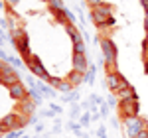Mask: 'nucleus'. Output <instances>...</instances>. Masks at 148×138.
I'll list each match as a JSON object with an SVG mask.
<instances>
[{"label":"nucleus","instance_id":"nucleus-1","mask_svg":"<svg viewBox=\"0 0 148 138\" xmlns=\"http://www.w3.org/2000/svg\"><path fill=\"white\" fill-rule=\"evenodd\" d=\"M91 22L95 24L99 30L114 26L116 20H114V16H113V6H111L109 2H103L99 6L91 8Z\"/></svg>","mask_w":148,"mask_h":138},{"label":"nucleus","instance_id":"nucleus-2","mask_svg":"<svg viewBox=\"0 0 148 138\" xmlns=\"http://www.w3.org/2000/svg\"><path fill=\"white\" fill-rule=\"evenodd\" d=\"M99 47H101L103 63H105L107 73H113V71H116V55H119L116 44H114L111 38H103L101 44H99Z\"/></svg>","mask_w":148,"mask_h":138},{"label":"nucleus","instance_id":"nucleus-3","mask_svg":"<svg viewBox=\"0 0 148 138\" xmlns=\"http://www.w3.org/2000/svg\"><path fill=\"white\" fill-rule=\"evenodd\" d=\"M10 40H12L14 47L18 49V53H20V57H22L24 61H28V59L34 55V53H32V49H30V38H28V34H26V30H24V28H20L18 32L10 34Z\"/></svg>","mask_w":148,"mask_h":138},{"label":"nucleus","instance_id":"nucleus-4","mask_svg":"<svg viewBox=\"0 0 148 138\" xmlns=\"http://www.w3.org/2000/svg\"><path fill=\"white\" fill-rule=\"evenodd\" d=\"M121 122H123L126 138H134V136H138L142 130L148 128V122L142 116H126V118H121Z\"/></svg>","mask_w":148,"mask_h":138},{"label":"nucleus","instance_id":"nucleus-5","mask_svg":"<svg viewBox=\"0 0 148 138\" xmlns=\"http://www.w3.org/2000/svg\"><path fill=\"white\" fill-rule=\"evenodd\" d=\"M20 81H22V77H20V73L14 69L12 63H6V61L0 63V85H2V87L10 89L12 85H16V83H20Z\"/></svg>","mask_w":148,"mask_h":138},{"label":"nucleus","instance_id":"nucleus-6","mask_svg":"<svg viewBox=\"0 0 148 138\" xmlns=\"http://www.w3.org/2000/svg\"><path fill=\"white\" fill-rule=\"evenodd\" d=\"M105 81H107V89L113 93V95H116L119 91H123V89H126V87H130V83L126 81V77L121 75L119 71L107 73V75H105Z\"/></svg>","mask_w":148,"mask_h":138},{"label":"nucleus","instance_id":"nucleus-7","mask_svg":"<svg viewBox=\"0 0 148 138\" xmlns=\"http://www.w3.org/2000/svg\"><path fill=\"white\" fill-rule=\"evenodd\" d=\"M26 67H28V71L34 75V77H38V79H44L47 81L49 79V73H47L46 65L42 63V59L38 57V55H32V57L26 61Z\"/></svg>","mask_w":148,"mask_h":138},{"label":"nucleus","instance_id":"nucleus-8","mask_svg":"<svg viewBox=\"0 0 148 138\" xmlns=\"http://www.w3.org/2000/svg\"><path fill=\"white\" fill-rule=\"evenodd\" d=\"M119 116L121 118H126V116H140V103L138 99L134 101H119Z\"/></svg>","mask_w":148,"mask_h":138},{"label":"nucleus","instance_id":"nucleus-9","mask_svg":"<svg viewBox=\"0 0 148 138\" xmlns=\"http://www.w3.org/2000/svg\"><path fill=\"white\" fill-rule=\"evenodd\" d=\"M8 93H10V97L16 101V103H20V101H24V99H30L28 97V89H26V85H24V81H20V83H16V85H12L10 89H8Z\"/></svg>","mask_w":148,"mask_h":138},{"label":"nucleus","instance_id":"nucleus-10","mask_svg":"<svg viewBox=\"0 0 148 138\" xmlns=\"http://www.w3.org/2000/svg\"><path fill=\"white\" fill-rule=\"evenodd\" d=\"M0 120H2L4 126L8 128V132H10V130H18V128H22V124H20V113H16V111H14V113H8V115H4Z\"/></svg>","mask_w":148,"mask_h":138},{"label":"nucleus","instance_id":"nucleus-11","mask_svg":"<svg viewBox=\"0 0 148 138\" xmlns=\"http://www.w3.org/2000/svg\"><path fill=\"white\" fill-rule=\"evenodd\" d=\"M65 32H67V36H69V40H71L73 46H77V44H81V42H85V32L77 30L75 24L67 22V24H65Z\"/></svg>","mask_w":148,"mask_h":138},{"label":"nucleus","instance_id":"nucleus-12","mask_svg":"<svg viewBox=\"0 0 148 138\" xmlns=\"http://www.w3.org/2000/svg\"><path fill=\"white\" fill-rule=\"evenodd\" d=\"M71 65L75 71H81V73H87V69H89V61L85 57V53H75L73 51V55H71Z\"/></svg>","mask_w":148,"mask_h":138},{"label":"nucleus","instance_id":"nucleus-13","mask_svg":"<svg viewBox=\"0 0 148 138\" xmlns=\"http://www.w3.org/2000/svg\"><path fill=\"white\" fill-rule=\"evenodd\" d=\"M36 107L38 105L32 101V99H24V101H20V103L16 105V113H20V115H26V116H34V113H36Z\"/></svg>","mask_w":148,"mask_h":138},{"label":"nucleus","instance_id":"nucleus-14","mask_svg":"<svg viewBox=\"0 0 148 138\" xmlns=\"http://www.w3.org/2000/svg\"><path fill=\"white\" fill-rule=\"evenodd\" d=\"M65 79L73 85V87H79V85H83L85 83V73H81V71H75V69H71L67 73V77Z\"/></svg>","mask_w":148,"mask_h":138},{"label":"nucleus","instance_id":"nucleus-15","mask_svg":"<svg viewBox=\"0 0 148 138\" xmlns=\"http://www.w3.org/2000/svg\"><path fill=\"white\" fill-rule=\"evenodd\" d=\"M116 97H119V101H134V99H138L134 87H126V89H123V91H119Z\"/></svg>","mask_w":148,"mask_h":138},{"label":"nucleus","instance_id":"nucleus-16","mask_svg":"<svg viewBox=\"0 0 148 138\" xmlns=\"http://www.w3.org/2000/svg\"><path fill=\"white\" fill-rule=\"evenodd\" d=\"M47 10L53 14V12L67 10V6H65V2H63V0H47Z\"/></svg>","mask_w":148,"mask_h":138},{"label":"nucleus","instance_id":"nucleus-17","mask_svg":"<svg viewBox=\"0 0 148 138\" xmlns=\"http://www.w3.org/2000/svg\"><path fill=\"white\" fill-rule=\"evenodd\" d=\"M56 91H61L63 95H67V93L75 91V87H73V85H71L67 79H59V83L56 85Z\"/></svg>","mask_w":148,"mask_h":138},{"label":"nucleus","instance_id":"nucleus-18","mask_svg":"<svg viewBox=\"0 0 148 138\" xmlns=\"http://www.w3.org/2000/svg\"><path fill=\"white\" fill-rule=\"evenodd\" d=\"M28 97H30V99H32V101H34V103L38 105V107H40V105L44 103V93L40 91L38 87H34V89H30V93H28Z\"/></svg>","mask_w":148,"mask_h":138},{"label":"nucleus","instance_id":"nucleus-19","mask_svg":"<svg viewBox=\"0 0 148 138\" xmlns=\"http://www.w3.org/2000/svg\"><path fill=\"white\" fill-rule=\"evenodd\" d=\"M40 91L44 93V97H56V89L51 87V85H47V83H42V81H38V85H36Z\"/></svg>","mask_w":148,"mask_h":138},{"label":"nucleus","instance_id":"nucleus-20","mask_svg":"<svg viewBox=\"0 0 148 138\" xmlns=\"http://www.w3.org/2000/svg\"><path fill=\"white\" fill-rule=\"evenodd\" d=\"M61 101H63V103H77V101H79V93L77 91H71V93H67V95H65V97H61Z\"/></svg>","mask_w":148,"mask_h":138},{"label":"nucleus","instance_id":"nucleus-21","mask_svg":"<svg viewBox=\"0 0 148 138\" xmlns=\"http://www.w3.org/2000/svg\"><path fill=\"white\" fill-rule=\"evenodd\" d=\"M85 83L87 85H93L95 83V65H89L87 73H85Z\"/></svg>","mask_w":148,"mask_h":138},{"label":"nucleus","instance_id":"nucleus-22","mask_svg":"<svg viewBox=\"0 0 148 138\" xmlns=\"http://www.w3.org/2000/svg\"><path fill=\"white\" fill-rule=\"evenodd\" d=\"M67 128H71V130H73V132H75V134H77L79 138H83V136H85V134L81 132V124H79V122H75V120H69Z\"/></svg>","mask_w":148,"mask_h":138},{"label":"nucleus","instance_id":"nucleus-23","mask_svg":"<svg viewBox=\"0 0 148 138\" xmlns=\"http://www.w3.org/2000/svg\"><path fill=\"white\" fill-rule=\"evenodd\" d=\"M79 109H81V105L79 103H73V105H71V113H69V116H71V120H75V118H81V111H79Z\"/></svg>","mask_w":148,"mask_h":138},{"label":"nucleus","instance_id":"nucleus-24","mask_svg":"<svg viewBox=\"0 0 148 138\" xmlns=\"http://www.w3.org/2000/svg\"><path fill=\"white\" fill-rule=\"evenodd\" d=\"M51 16L56 18V22H57V24H63V26L67 24V18H65V10H63V12H53Z\"/></svg>","mask_w":148,"mask_h":138},{"label":"nucleus","instance_id":"nucleus-25","mask_svg":"<svg viewBox=\"0 0 148 138\" xmlns=\"http://www.w3.org/2000/svg\"><path fill=\"white\" fill-rule=\"evenodd\" d=\"M24 136V128H18V130H10V132H6V136L4 138H22Z\"/></svg>","mask_w":148,"mask_h":138},{"label":"nucleus","instance_id":"nucleus-26","mask_svg":"<svg viewBox=\"0 0 148 138\" xmlns=\"http://www.w3.org/2000/svg\"><path fill=\"white\" fill-rule=\"evenodd\" d=\"M91 120H93V118H91L89 113H83L81 118H79V124H81V126H89V122H91Z\"/></svg>","mask_w":148,"mask_h":138},{"label":"nucleus","instance_id":"nucleus-27","mask_svg":"<svg viewBox=\"0 0 148 138\" xmlns=\"http://www.w3.org/2000/svg\"><path fill=\"white\" fill-rule=\"evenodd\" d=\"M107 105H109V107H111V109H114V107H119V97H116V95H113V93H111V97H109V99H107Z\"/></svg>","mask_w":148,"mask_h":138},{"label":"nucleus","instance_id":"nucleus-28","mask_svg":"<svg viewBox=\"0 0 148 138\" xmlns=\"http://www.w3.org/2000/svg\"><path fill=\"white\" fill-rule=\"evenodd\" d=\"M73 51H75V53H85V42H81V44H77V46H73Z\"/></svg>","mask_w":148,"mask_h":138},{"label":"nucleus","instance_id":"nucleus-29","mask_svg":"<svg viewBox=\"0 0 148 138\" xmlns=\"http://www.w3.org/2000/svg\"><path fill=\"white\" fill-rule=\"evenodd\" d=\"M109 109H111V107H109L107 103L101 105V116H103V118H107V116H109Z\"/></svg>","mask_w":148,"mask_h":138},{"label":"nucleus","instance_id":"nucleus-30","mask_svg":"<svg viewBox=\"0 0 148 138\" xmlns=\"http://www.w3.org/2000/svg\"><path fill=\"white\" fill-rule=\"evenodd\" d=\"M103 2H105V0H85V4H87L89 8H95V6H99Z\"/></svg>","mask_w":148,"mask_h":138},{"label":"nucleus","instance_id":"nucleus-31","mask_svg":"<svg viewBox=\"0 0 148 138\" xmlns=\"http://www.w3.org/2000/svg\"><path fill=\"white\" fill-rule=\"evenodd\" d=\"M65 18H67V22H71V24L77 20V16H75V14H73L71 10H65Z\"/></svg>","mask_w":148,"mask_h":138},{"label":"nucleus","instance_id":"nucleus-32","mask_svg":"<svg viewBox=\"0 0 148 138\" xmlns=\"http://www.w3.org/2000/svg\"><path fill=\"white\" fill-rule=\"evenodd\" d=\"M49 111H53L56 115H59V113H61V107H59V105H56V103H49Z\"/></svg>","mask_w":148,"mask_h":138},{"label":"nucleus","instance_id":"nucleus-33","mask_svg":"<svg viewBox=\"0 0 148 138\" xmlns=\"http://www.w3.org/2000/svg\"><path fill=\"white\" fill-rule=\"evenodd\" d=\"M4 2H6V6H8V8H16L20 0H4Z\"/></svg>","mask_w":148,"mask_h":138},{"label":"nucleus","instance_id":"nucleus-34","mask_svg":"<svg viewBox=\"0 0 148 138\" xmlns=\"http://www.w3.org/2000/svg\"><path fill=\"white\" fill-rule=\"evenodd\" d=\"M142 59H144V73L148 75V55H142Z\"/></svg>","mask_w":148,"mask_h":138},{"label":"nucleus","instance_id":"nucleus-35","mask_svg":"<svg viewBox=\"0 0 148 138\" xmlns=\"http://www.w3.org/2000/svg\"><path fill=\"white\" fill-rule=\"evenodd\" d=\"M134 138H148V128H146V130H142V132H140L138 136H134Z\"/></svg>","mask_w":148,"mask_h":138},{"label":"nucleus","instance_id":"nucleus-36","mask_svg":"<svg viewBox=\"0 0 148 138\" xmlns=\"http://www.w3.org/2000/svg\"><path fill=\"white\" fill-rule=\"evenodd\" d=\"M42 116H56V113H53V111H44Z\"/></svg>","mask_w":148,"mask_h":138},{"label":"nucleus","instance_id":"nucleus-37","mask_svg":"<svg viewBox=\"0 0 148 138\" xmlns=\"http://www.w3.org/2000/svg\"><path fill=\"white\" fill-rule=\"evenodd\" d=\"M105 134H107V132H105V128L99 126V130H97V136H105Z\"/></svg>","mask_w":148,"mask_h":138},{"label":"nucleus","instance_id":"nucleus-38","mask_svg":"<svg viewBox=\"0 0 148 138\" xmlns=\"http://www.w3.org/2000/svg\"><path fill=\"white\" fill-rule=\"evenodd\" d=\"M140 6H142L144 10H148V0H140Z\"/></svg>","mask_w":148,"mask_h":138},{"label":"nucleus","instance_id":"nucleus-39","mask_svg":"<svg viewBox=\"0 0 148 138\" xmlns=\"http://www.w3.org/2000/svg\"><path fill=\"white\" fill-rule=\"evenodd\" d=\"M4 10H8V6H6V4H4V2L0 0V12H4Z\"/></svg>","mask_w":148,"mask_h":138},{"label":"nucleus","instance_id":"nucleus-40","mask_svg":"<svg viewBox=\"0 0 148 138\" xmlns=\"http://www.w3.org/2000/svg\"><path fill=\"white\" fill-rule=\"evenodd\" d=\"M36 132H38V134L44 132V126H42V124H36Z\"/></svg>","mask_w":148,"mask_h":138},{"label":"nucleus","instance_id":"nucleus-41","mask_svg":"<svg viewBox=\"0 0 148 138\" xmlns=\"http://www.w3.org/2000/svg\"><path fill=\"white\" fill-rule=\"evenodd\" d=\"M144 30L148 32V18H144Z\"/></svg>","mask_w":148,"mask_h":138},{"label":"nucleus","instance_id":"nucleus-42","mask_svg":"<svg viewBox=\"0 0 148 138\" xmlns=\"http://www.w3.org/2000/svg\"><path fill=\"white\" fill-rule=\"evenodd\" d=\"M6 136V132H4V130H0V138H4Z\"/></svg>","mask_w":148,"mask_h":138},{"label":"nucleus","instance_id":"nucleus-43","mask_svg":"<svg viewBox=\"0 0 148 138\" xmlns=\"http://www.w3.org/2000/svg\"><path fill=\"white\" fill-rule=\"evenodd\" d=\"M144 18H148V10H144Z\"/></svg>","mask_w":148,"mask_h":138},{"label":"nucleus","instance_id":"nucleus-44","mask_svg":"<svg viewBox=\"0 0 148 138\" xmlns=\"http://www.w3.org/2000/svg\"><path fill=\"white\" fill-rule=\"evenodd\" d=\"M99 138H107V134H105V136H99Z\"/></svg>","mask_w":148,"mask_h":138},{"label":"nucleus","instance_id":"nucleus-45","mask_svg":"<svg viewBox=\"0 0 148 138\" xmlns=\"http://www.w3.org/2000/svg\"><path fill=\"white\" fill-rule=\"evenodd\" d=\"M22 138H30V136H26V134H24V136H22Z\"/></svg>","mask_w":148,"mask_h":138},{"label":"nucleus","instance_id":"nucleus-46","mask_svg":"<svg viewBox=\"0 0 148 138\" xmlns=\"http://www.w3.org/2000/svg\"><path fill=\"white\" fill-rule=\"evenodd\" d=\"M125 138H126V136H125Z\"/></svg>","mask_w":148,"mask_h":138}]
</instances>
